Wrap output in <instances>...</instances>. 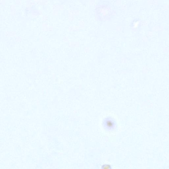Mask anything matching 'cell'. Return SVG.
I'll use <instances>...</instances> for the list:
<instances>
[{
    "label": "cell",
    "instance_id": "cell-1",
    "mask_svg": "<svg viewBox=\"0 0 169 169\" xmlns=\"http://www.w3.org/2000/svg\"><path fill=\"white\" fill-rule=\"evenodd\" d=\"M103 127L108 131H113L116 127V123L114 119L111 117L105 118L103 122Z\"/></svg>",
    "mask_w": 169,
    "mask_h": 169
}]
</instances>
